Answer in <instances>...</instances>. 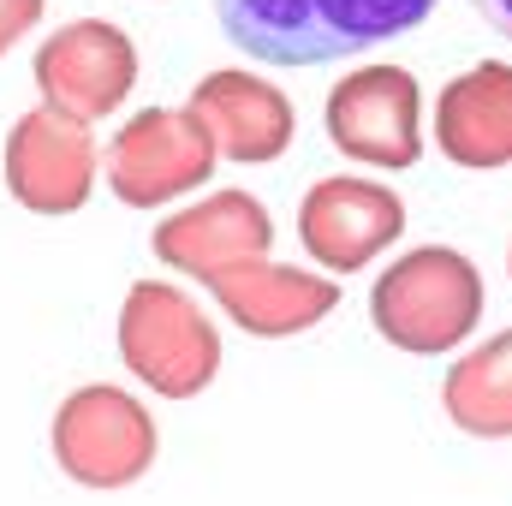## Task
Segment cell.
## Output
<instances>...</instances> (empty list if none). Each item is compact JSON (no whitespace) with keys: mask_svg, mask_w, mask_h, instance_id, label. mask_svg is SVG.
<instances>
[{"mask_svg":"<svg viewBox=\"0 0 512 506\" xmlns=\"http://www.w3.org/2000/svg\"><path fill=\"white\" fill-rule=\"evenodd\" d=\"M102 149L90 137V120L66 108H30L18 126L6 131V197L30 215H78L96 191Z\"/></svg>","mask_w":512,"mask_h":506,"instance_id":"cell-7","label":"cell"},{"mask_svg":"<svg viewBox=\"0 0 512 506\" xmlns=\"http://www.w3.org/2000/svg\"><path fill=\"white\" fill-rule=\"evenodd\" d=\"M471 12H477L495 36H507L512 42V0H471Z\"/></svg>","mask_w":512,"mask_h":506,"instance_id":"cell-16","label":"cell"},{"mask_svg":"<svg viewBox=\"0 0 512 506\" xmlns=\"http://www.w3.org/2000/svg\"><path fill=\"white\" fill-rule=\"evenodd\" d=\"M441 411L471 441H512V328L471 346L441 376Z\"/></svg>","mask_w":512,"mask_h":506,"instance_id":"cell-14","label":"cell"},{"mask_svg":"<svg viewBox=\"0 0 512 506\" xmlns=\"http://www.w3.org/2000/svg\"><path fill=\"white\" fill-rule=\"evenodd\" d=\"M191 114L209 126L221 161L239 167H268L292 149L298 137V108L286 90H274L268 78H256L245 66H215L197 78L191 90Z\"/></svg>","mask_w":512,"mask_h":506,"instance_id":"cell-11","label":"cell"},{"mask_svg":"<svg viewBox=\"0 0 512 506\" xmlns=\"http://www.w3.org/2000/svg\"><path fill=\"white\" fill-rule=\"evenodd\" d=\"M120 364L161 399H197L221 376V328L173 280H137L114 322Z\"/></svg>","mask_w":512,"mask_h":506,"instance_id":"cell-3","label":"cell"},{"mask_svg":"<svg viewBox=\"0 0 512 506\" xmlns=\"http://www.w3.org/2000/svg\"><path fill=\"white\" fill-rule=\"evenodd\" d=\"M322 126L340 155L382 173H405L423 161V84L393 60L358 66L328 90Z\"/></svg>","mask_w":512,"mask_h":506,"instance_id":"cell-6","label":"cell"},{"mask_svg":"<svg viewBox=\"0 0 512 506\" xmlns=\"http://www.w3.org/2000/svg\"><path fill=\"white\" fill-rule=\"evenodd\" d=\"M149 245H155V262H167L173 274H191V280L209 286L215 274L274 251V215L251 191H209L203 203L167 215Z\"/></svg>","mask_w":512,"mask_h":506,"instance_id":"cell-10","label":"cell"},{"mask_svg":"<svg viewBox=\"0 0 512 506\" xmlns=\"http://www.w3.org/2000/svg\"><path fill=\"white\" fill-rule=\"evenodd\" d=\"M215 161H221L215 137L185 102V108H143V114H131L126 126L114 131L108 155H102V173H108V191L126 209H161V203L209 185Z\"/></svg>","mask_w":512,"mask_h":506,"instance_id":"cell-5","label":"cell"},{"mask_svg":"<svg viewBox=\"0 0 512 506\" xmlns=\"http://www.w3.org/2000/svg\"><path fill=\"white\" fill-rule=\"evenodd\" d=\"M399 233H405V197L382 179L334 173L298 197V245L334 280L364 274L376 256H387V245H399Z\"/></svg>","mask_w":512,"mask_h":506,"instance_id":"cell-8","label":"cell"},{"mask_svg":"<svg viewBox=\"0 0 512 506\" xmlns=\"http://www.w3.org/2000/svg\"><path fill=\"white\" fill-rule=\"evenodd\" d=\"M42 12H48V0H0V60L42 24Z\"/></svg>","mask_w":512,"mask_h":506,"instance_id":"cell-15","label":"cell"},{"mask_svg":"<svg viewBox=\"0 0 512 506\" xmlns=\"http://www.w3.org/2000/svg\"><path fill=\"white\" fill-rule=\"evenodd\" d=\"M209 298L227 310L233 328H245L256 340H292V334H310L316 322H328L340 310V280L274 262V256H256V262L215 274Z\"/></svg>","mask_w":512,"mask_h":506,"instance_id":"cell-12","label":"cell"},{"mask_svg":"<svg viewBox=\"0 0 512 506\" xmlns=\"http://www.w3.org/2000/svg\"><path fill=\"white\" fill-rule=\"evenodd\" d=\"M507 274H512V245H507Z\"/></svg>","mask_w":512,"mask_h":506,"instance_id":"cell-17","label":"cell"},{"mask_svg":"<svg viewBox=\"0 0 512 506\" xmlns=\"http://www.w3.org/2000/svg\"><path fill=\"white\" fill-rule=\"evenodd\" d=\"M435 149L465 173L512 167V66L477 60L435 96Z\"/></svg>","mask_w":512,"mask_h":506,"instance_id":"cell-13","label":"cell"},{"mask_svg":"<svg viewBox=\"0 0 512 506\" xmlns=\"http://www.w3.org/2000/svg\"><path fill=\"white\" fill-rule=\"evenodd\" d=\"M48 447H54V465L78 489L114 495V489H131L149 477L161 435H155V417L137 393L114 387V381H84L54 405Z\"/></svg>","mask_w":512,"mask_h":506,"instance_id":"cell-4","label":"cell"},{"mask_svg":"<svg viewBox=\"0 0 512 506\" xmlns=\"http://www.w3.org/2000/svg\"><path fill=\"white\" fill-rule=\"evenodd\" d=\"M483 268L453 245H417L393 256L370 286V328L405 358H441L483 328Z\"/></svg>","mask_w":512,"mask_h":506,"instance_id":"cell-2","label":"cell"},{"mask_svg":"<svg viewBox=\"0 0 512 506\" xmlns=\"http://www.w3.org/2000/svg\"><path fill=\"white\" fill-rule=\"evenodd\" d=\"M30 78L48 108H66L78 120H108L137 90V42L108 18H72L48 42H36Z\"/></svg>","mask_w":512,"mask_h":506,"instance_id":"cell-9","label":"cell"},{"mask_svg":"<svg viewBox=\"0 0 512 506\" xmlns=\"http://www.w3.org/2000/svg\"><path fill=\"white\" fill-rule=\"evenodd\" d=\"M441 0H215L233 48L262 66H328L417 30Z\"/></svg>","mask_w":512,"mask_h":506,"instance_id":"cell-1","label":"cell"}]
</instances>
